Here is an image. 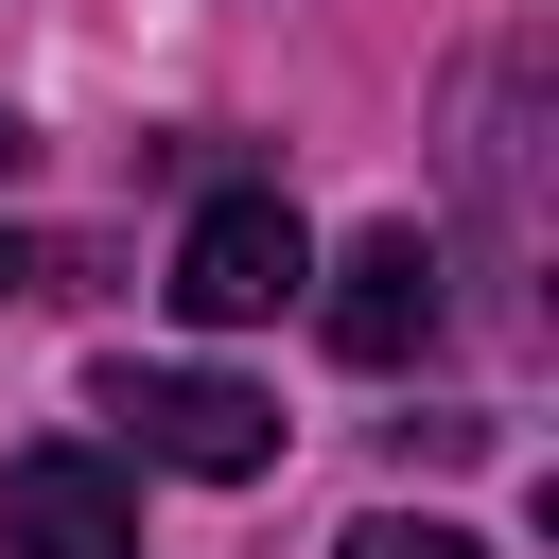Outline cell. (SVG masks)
Here are the masks:
<instances>
[{"label":"cell","instance_id":"obj_5","mask_svg":"<svg viewBox=\"0 0 559 559\" xmlns=\"http://www.w3.org/2000/svg\"><path fill=\"white\" fill-rule=\"evenodd\" d=\"M332 559H489V542H472V524H402V507H367Z\"/></svg>","mask_w":559,"mask_h":559},{"label":"cell","instance_id":"obj_2","mask_svg":"<svg viewBox=\"0 0 559 559\" xmlns=\"http://www.w3.org/2000/svg\"><path fill=\"white\" fill-rule=\"evenodd\" d=\"M297 280H314V227H297L262 175H245V192H210V210L175 227V314H192V332H245V314H280Z\"/></svg>","mask_w":559,"mask_h":559},{"label":"cell","instance_id":"obj_4","mask_svg":"<svg viewBox=\"0 0 559 559\" xmlns=\"http://www.w3.org/2000/svg\"><path fill=\"white\" fill-rule=\"evenodd\" d=\"M332 349H349V367H419V349H437V245H419V227H367V245L332 262Z\"/></svg>","mask_w":559,"mask_h":559},{"label":"cell","instance_id":"obj_1","mask_svg":"<svg viewBox=\"0 0 559 559\" xmlns=\"http://www.w3.org/2000/svg\"><path fill=\"white\" fill-rule=\"evenodd\" d=\"M87 402L157 454V472H210V489H245V472H280V402L262 384H227V367H87Z\"/></svg>","mask_w":559,"mask_h":559},{"label":"cell","instance_id":"obj_7","mask_svg":"<svg viewBox=\"0 0 559 559\" xmlns=\"http://www.w3.org/2000/svg\"><path fill=\"white\" fill-rule=\"evenodd\" d=\"M17 280H35V262H17V227H0V297H17Z\"/></svg>","mask_w":559,"mask_h":559},{"label":"cell","instance_id":"obj_6","mask_svg":"<svg viewBox=\"0 0 559 559\" xmlns=\"http://www.w3.org/2000/svg\"><path fill=\"white\" fill-rule=\"evenodd\" d=\"M17 157H35V140H17V105H0V175H17Z\"/></svg>","mask_w":559,"mask_h":559},{"label":"cell","instance_id":"obj_3","mask_svg":"<svg viewBox=\"0 0 559 559\" xmlns=\"http://www.w3.org/2000/svg\"><path fill=\"white\" fill-rule=\"evenodd\" d=\"M0 559H140V489H122V454H87V437L0 454Z\"/></svg>","mask_w":559,"mask_h":559}]
</instances>
